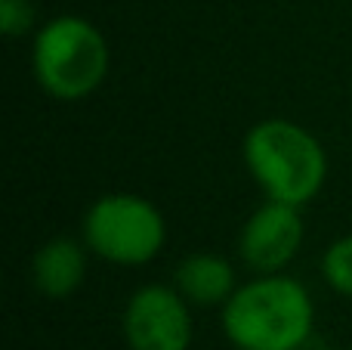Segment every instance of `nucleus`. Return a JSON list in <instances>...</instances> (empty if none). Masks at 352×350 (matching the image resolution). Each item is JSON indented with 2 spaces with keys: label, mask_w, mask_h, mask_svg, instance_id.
<instances>
[{
  "label": "nucleus",
  "mask_w": 352,
  "mask_h": 350,
  "mask_svg": "<svg viewBox=\"0 0 352 350\" xmlns=\"http://www.w3.org/2000/svg\"><path fill=\"white\" fill-rule=\"evenodd\" d=\"M312 326L309 289L287 273L248 279L223 304V332L235 350H303Z\"/></svg>",
  "instance_id": "1"
},
{
  "label": "nucleus",
  "mask_w": 352,
  "mask_h": 350,
  "mask_svg": "<svg viewBox=\"0 0 352 350\" xmlns=\"http://www.w3.org/2000/svg\"><path fill=\"white\" fill-rule=\"evenodd\" d=\"M244 165L272 202L303 208L328 180V152L312 130L291 118H263L244 136Z\"/></svg>",
  "instance_id": "2"
},
{
  "label": "nucleus",
  "mask_w": 352,
  "mask_h": 350,
  "mask_svg": "<svg viewBox=\"0 0 352 350\" xmlns=\"http://www.w3.org/2000/svg\"><path fill=\"white\" fill-rule=\"evenodd\" d=\"M109 41L84 16H56L34 31L31 68L47 96L78 103L102 87L109 74Z\"/></svg>",
  "instance_id": "3"
},
{
  "label": "nucleus",
  "mask_w": 352,
  "mask_h": 350,
  "mask_svg": "<svg viewBox=\"0 0 352 350\" xmlns=\"http://www.w3.org/2000/svg\"><path fill=\"white\" fill-rule=\"evenodd\" d=\"M80 239L105 264L142 267L164 251L167 220L146 196L109 192L87 208Z\"/></svg>",
  "instance_id": "4"
},
{
  "label": "nucleus",
  "mask_w": 352,
  "mask_h": 350,
  "mask_svg": "<svg viewBox=\"0 0 352 350\" xmlns=\"http://www.w3.org/2000/svg\"><path fill=\"white\" fill-rule=\"evenodd\" d=\"M121 332L130 350H188L192 347V304L176 285L148 282L127 298Z\"/></svg>",
  "instance_id": "5"
},
{
  "label": "nucleus",
  "mask_w": 352,
  "mask_h": 350,
  "mask_svg": "<svg viewBox=\"0 0 352 350\" xmlns=\"http://www.w3.org/2000/svg\"><path fill=\"white\" fill-rule=\"evenodd\" d=\"M303 245V217L300 208L285 202H266L244 220L238 233V258L256 276L285 273Z\"/></svg>",
  "instance_id": "6"
},
{
  "label": "nucleus",
  "mask_w": 352,
  "mask_h": 350,
  "mask_svg": "<svg viewBox=\"0 0 352 350\" xmlns=\"http://www.w3.org/2000/svg\"><path fill=\"white\" fill-rule=\"evenodd\" d=\"M87 251L90 248L78 239L68 236H56V239L43 242L31 258V282L50 301H62V298L74 295L87 279Z\"/></svg>",
  "instance_id": "7"
},
{
  "label": "nucleus",
  "mask_w": 352,
  "mask_h": 350,
  "mask_svg": "<svg viewBox=\"0 0 352 350\" xmlns=\"http://www.w3.org/2000/svg\"><path fill=\"white\" fill-rule=\"evenodd\" d=\"M173 285L192 307H223L238 289L235 267L217 251H192L176 264Z\"/></svg>",
  "instance_id": "8"
},
{
  "label": "nucleus",
  "mask_w": 352,
  "mask_h": 350,
  "mask_svg": "<svg viewBox=\"0 0 352 350\" xmlns=\"http://www.w3.org/2000/svg\"><path fill=\"white\" fill-rule=\"evenodd\" d=\"M322 276L328 289L352 298V236H340L322 254Z\"/></svg>",
  "instance_id": "9"
},
{
  "label": "nucleus",
  "mask_w": 352,
  "mask_h": 350,
  "mask_svg": "<svg viewBox=\"0 0 352 350\" xmlns=\"http://www.w3.org/2000/svg\"><path fill=\"white\" fill-rule=\"evenodd\" d=\"M37 22L31 0H0V31L6 37H25Z\"/></svg>",
  "instance_id": "10"
}]
</instances>
